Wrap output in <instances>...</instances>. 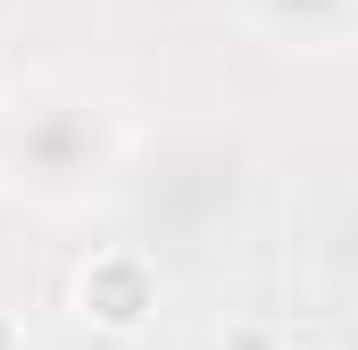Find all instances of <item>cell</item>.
Segmentation results:
<instances>
[{
    "mask_svg": "<svg viewBox=\"0 0 358 350\" xmlns=\"http://www.w3.org/2000/svg\"><path fill=\"white\" fill-rule=\"evenodd\" d=\"M292 350H308V342H292Z\"/></svg>",
    "mask_w": 358,
    "mask_h": 350,
    "instance_id": "obj_4",
    "label": "cell"
},
{
    "mask_svg": "<svg viewBox=\"0 0 358 350\" xmlns=\"http://www.w3.org/2000/svg\"><path fill=\"white\" fill-rule=\"evenodd\" d=\"M217 350H283V342H275V334H259V326H234Z\"/></svg>",
    "mask_w": 358,
    "mask_h": 350,
    "instance_id": "obj_2",
    "label": "cell"
},
{
    "mask_svg": "<svg viewBox=\"0 0 358 350\" xmlns=\"http://www.w3.org/2000/svg\"><path fill=\"white\" fill-rule=\"evenodd\" d=\"M0 350H25V326H17L8 309H0Z\"/></svg>",
    "mask_w": 358,
    "mask_h": 350,
    "instance_id": "obj_3",
    "label": "cell"
},
{
    "mask_svg": "<svg viewBox=\"0 0 358 350\" xmlns=\"http://www.w3.org/2000/svg\"><path fill=\"white\" fill-rule=\"evenodd\" d=\"M159 292H167V284H159V259L134 251V242H100V251L76 267V317H84L92 334H108V342L150 334Z\"/></svg>",
    "mask_w": 358,
    "mask_h": 350,
    "instance_id": "obj_1",
    "label": "cell"
}]
</instances>
